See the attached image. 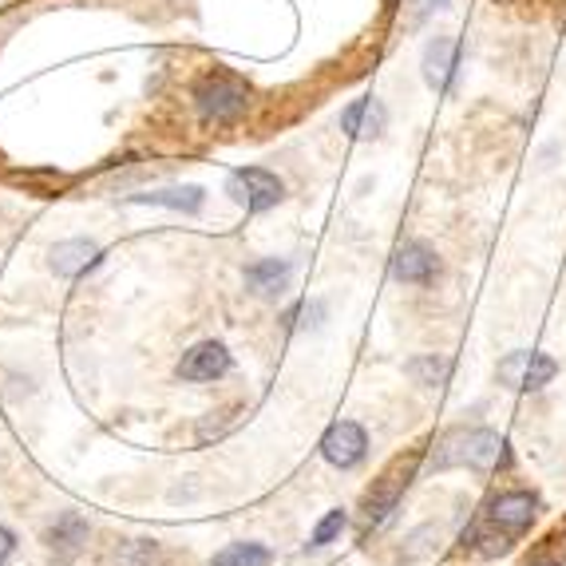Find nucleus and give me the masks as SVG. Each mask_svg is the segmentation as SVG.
I'll return each instance as SVG.
<instances>
[{
    "label": "nucleus",
    "mask_w": 566,
    "mask_h": 566,
    "mask_svg": "<svg viewBox=\"0 0 566 566\" xmlns=\"http://www.w3.org/2000/svg\"><path fill=\"white\" fill-rule=\"evenodd\" d=\"M432 471H476V476H496L503 467H511V444L503 432L487 424L452 428L436 440L432 456H428Z\"/></svg>",
    "instance_id": "nucleus-1"
},
{
    "label": "nucleus",
    "mask_w": 566,
    "mask_h": 566,
    "mask_svg": "<svg viewBox=\"0 0 566 566\" xmlns=\"http://www.w3.org/2000/svg\"><path fill=\"white\" fill-rule=\"evenodd\" d=\"M190 108L207 127H234L254 108V91L242 76L222 68L202 71L199 80L190 84Z\"/></svg>",
    "instance_id": "nucleus-2"
},
{
    "label": "nucleus",
    "mask_w": 566,
    "mask_h": 566,
    "mask_svg": "<svg viewBox=\"0 0 566 566\" xmlns=\"http://www.w3.org/2000/svg\"><path fill=\"white\" fill-rule=\"evenodd\" d=\"M543 515V496L531 491V487H503L496 496L487 499L484 507V526L507 539H523L531 526Z\"/></svg>",
    "instance_id": "nucleus-3"
},
{
    "label": "nucleus",
    "mask_w": 566,
    "mask_h": 566,
    "mask_svg": "<svg viewBox=\"0 0 566 566\" xmlns=\"http://www.w3.org/2000/svg\"><path fill=\"white\" fill-rule=\"evenodd\" d=\"M555 377L558 360L543 353V348H511L496 365V380L507 392H519V397H539L546 385H555Z\"/></svg>",
    "instance_id": "nucleus-4"
},
{
    "label": "nucleus",
    "mask_w": 566,
    "mask_h": 566,
    "mask_svg": "<svg viewBox=\"0 0 566 566\" xmlns=\"http://www.w3.org/2000/svg\"><path fill=\"white\" fill-rule=\"evenodd\" d=\"M226 190L249 210V214H266V210H274L281 199H286V182H281L278 175H274V170H266V167L234 170V175H230V182H226Z\"/></svg>",
    "instance_id": "nucleus-5"
},
{
    "label": "nucleus",
    "mask_w": 566,
    "mask_h": 566,
    "mask_svg": "<svg viewBox=\"0 0 566 566\" xmlns=\"http://www.w3.org/2000/svg\"><path fill=\"white\" fill-rule=\"evenodd\" d=\"M440 254L432 242L424 238H408L397 246V254H392V262H388V274L400 281V286H432V281L440 278Z\"/></svg>",
    "instance_id": "nucleus-6"
},
{
    "label": "nucleus",
    "mask_w": 566,
    "mask_h": 566,
    "mask_svg": "<svg viewBox=\"0 0 566 566\" xmlns=\"http://www.w3.org/2000/svg\"><path fill=\"white\" fill-rule=\"evenodd\" d=\"M417 464H420L417 456H408V459H400V464L392 467L388 476H380V484L365 496L368 523L380 526V523H388V519H392V511H397L400 499H404L408 484H412V476H417Z\"/></svg>",
    "instance_id": "nucleus-7"
},
{
    "label": "nucleus",
    "mask_w": 566,
    "mask_h": 566,
    "mask_svg": "<svg viewBox=\"0 0 566 566\" xmlns=\"http://www.w3.org/2000/svg\"><path fill=\"white\" fill-rule=\"evenodd\" d=\"M234 368L230 360V348L222 341H199V345H190L179 360V380H190V385H207V380H222Z\"/></svg>",
    "instance_id": "nucleus-8"
},
{
    "label": "nucleus",
    "mask_w": 566,
    "mask_h": 566,
    "mask_svg": "<svg viewBox=\"0 0 566 566\" xmlns=\"http://www.w3.org/2000/svg\"><path fill=\"white\" fill-rule=\"evenodd\" d=\"M321 456H325L333 467H341V471L357 467L360 459L368 456V432L357 424V420H337V424L321 436Z\"/></svg>",
    "instance_id": "nucleus-9"
},
{
    "label": "nucleus",
    "mask_w": 566,
    "mask_h": 566,
    "mask_svg": "<svg viewBox=\"0 0 566 566\" xmlns=\"http://www.w3.org/2000/svg\"><path fill=\"white\" fill-rule=\"evenodd\" d=\"M459 41H452V36H432V41L424 44V60H420V68H424V84L432 91H456V80H459Z\"/></svg>",
    "instance_id": "nucleus-10"
},
{
    "label": "nucleus",
    "mask_w": 566,
    "mask_h": 566,
    "mask_svg": "<svg viewBox=\"0 0 566 566\" xmlns=\"http://www.w3.org/2000/svg\"><path fill=\"white\" fill-rule=\"evenodd\" d=\"M388 127V108L377 96H360L341 111V131L348 140H380Z\"/></svg>",
    "instance_id": "nucleus-11"
},
{
    "label": "nucleus",
    "mask_w": 566,
    "mask_h": 566,
    "mask_svg": "<svg viewBox=\"0 0 566 566\" xmlns=\"http://www.w3.org/2000/svg\"><path fill=\"white\" fill-rule=\"evenodd\" d=\"M100 242L91 238H68V242H56L48 249V266L56 278H80L84 269H91L100 262Z\"/></svg>",
    "instance_id": "nucleus-12"
},
{
    "label": "nucleus",
    "mask_w": 566,
    "mask_h": 566,
    "mask_svg": "<svg viewBox=\"0 0 566 566\" xmlns=\"http://www.w3.org/2000/svg\"><path fill=\"white\" fill-rule=\"evenodd\" d=\"M44 543H48V551L60 558V563H68V558L80 555L84 543H88V519L76 515V511H60L56 523L44 531Z\"/></svg>",
    "instance_id": "nucleus-13"
},
{
    "label": "nucleus",
    "mask_w": 566,
    "mask_h": 566,
    "mask_svg": "<svg viewBox=\"0 0 566 566\" xmlns=\"http://www.w3.org/2000/svg\"><path fill=\"white\" fill-rule=\"evenodd\" d=\"M135 207H163V210H179V214H199L202 202H207V190L195 187V182H182V187H163V190H143V195H131Z\"/></svg>",
    "instance_id": "nucleus-14"
},
{
    "label": "nucleus",
    "mask_w": 566,
    "mask_h": 566,
    "mask_svg": "<svg viewBox=\"0 0 566 566\" xmlns=\"http://www.w3.org/2000/svg\"><path fill=\"white\" fill-rule=\"evenodd\" d=\"M289 278H293V266H289L286 258H262L254 262V266H246V286L249 293H258V298L281 293V289L289 286Z\"/></svg>",
    "instance_id": "nucleus-15"
},
{
    "label": "nucleus",
    "mask_w": 566,
    "mask_h": 566,
    "mask_svg": "<svg viewBox=\"0 0 566 566\" xmlns=\"http://www.w3.org/2000/svg\"><path fill=\"white\" fill-rule=\"evenodd\" d=\"M452 368H456V360L447 357V353H420V357L408 360L404 373L420 388H444L452 380Z\"/></svg>",
    "instance_id": "nucleus-16"
},
{
    "label": "nucleus",
    "mask_w": 566,
    "mask_h": 566,
    "mask_svg": "<svg viewBox=\"0 0 566 566\" xmlns=\"http://www.w3.org/2000/svg\"><path fill=\"white\" fill-rule=\"evenodd\" d=\"M269 563H274V555L262 543H230L210 558V566H269Z\"/></svg>",
    "instance_id": "nucleus-17"
},
{
    "label": "nucleus",
    "mask_w": 566,
    "mask_h": 566,
    "mask_svg": "<svg viewBox=\"0 0 566 566\" xmlns=\"http://www.w3.org/2000/svg\"><path fill=\"white\" fill-rule=\"evenodd\" d=\"M345 526H348V515L341 511V507H337V511H329V515L321 519L318 526H313V535H309V546H313V551H321V546L333 543V539H337L341 531H345Z\"/></svg>",
    "instance_id": "nucleus-18"
},
{
    "label": "nucleus",
    "mask_w": 566,
    "mask_h": 566,
    "mask_svg": "<svg viewBox=\"0 0 566 566\" xmlns=\"http://www.w3.org/2000/svg\"><path fill=\"white\" fill-rule=\"evenodd\" d=\"M155 555H159V546L151 543V539H131V543L120 546L115 566H151V558Z\"/></svg>",
    "instance_id": "nucleus-19"
},
{
    "label": "nucleus",
    "mask_w": 566,
    "mask_h": 566,
    "mask_svg": "<svg viewBox=\"0 0 566 566\" xmlns=\"http://www.w3.org/2000/svg\"><path fill=\"white\" fill-rule=\"evenodd\" d=\"M12 555H16V535L9 526H0V563H9Z\"/></svg>",
    "instance_id": "nucleus-20"
},
{
    "label": "nucleus",
    "mask_w": 566,
    "mask_h": 566,
    "mask_svg": "<svg viewBox=\"0 0 566 566\" xmlns=\"http://www.w3.org/2000/svg\"><path fill=\"white\" fill-rule=\"evenodd\" d=\"M519 566H563V558L551 555V551H535V555H526Z\"/></svg>",
    "instance_id": "nucleus-21"
},
{
    "label": "nucleus",
    "mask_w": 566,
    "mask_h": 566,
    "mask_svg": "<svg viewBox=\"0 0 566 566\" xmlns=\"http://www.w3.org/2000/svg\"><path fill=\"white\" fill-rule=\"evenodd\" d=\"M440 9H447V0H428V9L420 12V21H428V16H432V12H440Z\"/></svg>",
    "instance_id": "nucleus-22"
},
{
    "label": "nucleus",
    "mask_w": 566,
    "mask_h": 566,
    "mask_svg": "<svg viewBox=\"0 0 566 566\" xmlns=\"http://www.w3.org/2000/svg\"><path fill=\"white\" fill-rule=\"evenodd\" d=\"M380 4H385V12H388V16H392V12H397L400 4H404V0H380Z\"/></svg>",
    "instance_id": "nucleus-23"
}]
</instances>
